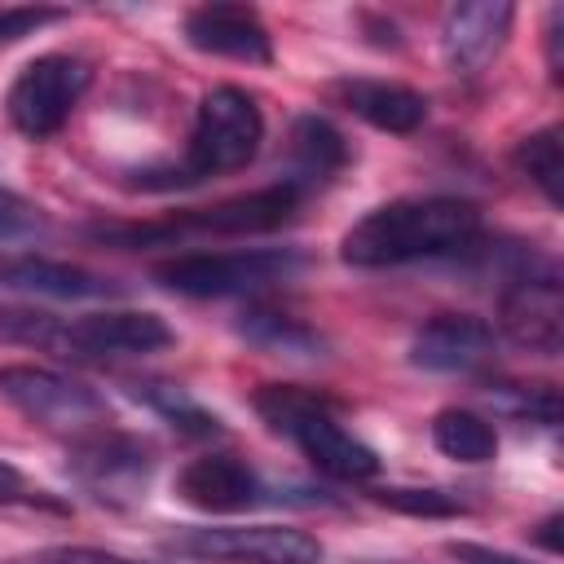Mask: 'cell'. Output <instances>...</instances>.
Segmentation results:
<instances>
[{"instance_id":"13","label":"cell","mask_w":564,"mask_h":564,"mask_svg":"<svg viewBox=\"0 0 564 564\" xmlns=\"http://www.w3.org/2000/svg\"><path fill=\"white\" fill-rule=\"evenodd\" d=\"M176 494L198 511L234 516V511H251L264 502V480L238 454H203V458H189L181 467Z\"/></svg>"},{"instance_id":"19","label":"cell","mask_w":564,"mask_h":564,"mask_svg":"<svg viewBox=\"0 0 564 564\" xmlns=\"http://www.w3.org/2000/svg\"><path fill=\"white\" fill-rule=\"evenodd\" d=\"M238 335L269 352V357H291V361H317L326 357V339L295 313L278 308V304H247L238 317Z\"/></svg>"},{"instance_id":"30","label":"cell","mask_w":564,"mask_h":564,"mask_svg":"<svg viewBox=\"0 0 564 564\" xmlns=\"http://www.w3.org/2000/svg\"><path fill=\"white\" fill-rule=\"evenodd\" d=\"M22 489H26L22 471H18L13 463H4V458H0V498H18Z\"/></svg>"},{"instance_id":"1","label":"cell","mask_w":564,"mask_h":564,"mask_svg":"<svg viewBox=\"0 0 564 564\" xmlns=\"http://www.w3.org/2000/svg\"><path fill=\"white\" fill-rule=\"evenodd\" d=\"M480 212L467 198H392L366 212L339 242V260L352 269H392L436 256H458L476 247Z\"/></svg>"},{"instance_id":"16","label":"cell","mask_w":564,"mask_h":564,"mask_svg":"<svg viewBox=\"0 0 564 564\" xmlns=\"http://www.w3.org/2000/svg\"><path fill=\"white\" fill-rule=\"evenodd\" d=\"M330 97L344 110H352L357 119H366L370 128L397 132V137L423 128V119H427V97L419 88H405L392 79H335Z\"/></svg>"},{"instance_id":"14","label":"cell","mask_w":564,"mask_h":564,"mask_svg":"<svg viewBox=\"0 0 564 564\" xmlns=\"http://www.w3.org/2000/svg\"><path fill=\"white\" fill-rule=\"evenodd\" d=\"M516 22V4L507 0H476V4H454L441 26V48L454 75H476L494 62V53L507 44Z\"/></svg>"},{"instance_id":"4","label":"cell","mask_w":564,"mask_h":564,"mask_svg":"<svg viewBox=\"0 0 564 564\" xmlns=\"http://www.w3.org/2000/svg\"><path fill=\"white\" fill-rule=\"evenodd\" d=\"M0 335L40 344V348L75 357V361L150 357V352L172 348V339H176L172 326L145 308H101V313H84L75 322H62L53 313H0Z\"/></svg>"},{"instance_id":"10","label":"cell","mask_w":564,"mask_h":564,"mask_svg":"<svg viewBox=\"0 0 564 564\" xmlns=\"http://www.w3.org/2000/svg\"><path fill=\"white\" fill-rule=\"evenodd\" d=\"M70 471L93 498H101L110 507H128V502L145 498V485L154 476V454L132 432H119L115 423H106V427L70 441Z\"/></svg>"},{"instance_id":"9","label":"cell","mask_w":564,"mask_h":564,"mask_svg":"<svg viewBox=\"0 0 564 564\" xmlns=\"http://www.w3.org/2000/svg\"><path fill=\"white\" fill-rule=\"evenodd\" d=\"M93 84V66L75 53H44L18 70L4 93V115L26 141H48L62 132L70 110L79 106L84 88Z\"/></svg>"},{"instance_id":"23","label":"cell","mask_w":564,"mask_h":564,"mask_svg":"<svg viewBox=\"0 0 564 564\" xmlns=\"http://www.w3.org/2000/svg\"><path fill=\"white\" fill-rule=\"evenodd\" d=\"M485 392H489L494 410H502L511 419H529V423H542V427L560 423V392H555V383H489Z\"/></svg>"},{"instance_id":"7","label":"cell","mask_w":564,"mask_h":564,"mask_svg":"<svg viewBox=\"0 0 564 564\" xmlns=\"http://www.w3.org/2000/svg\"><path fill=\"white\" fill-rule=\"evenodd\" d=\"M0 397L35 427L79 441L110 423V405L88 383L44 370V366H4L0 370Z\"/></svg>"},{"instance_id":"24","label":"cell","mask_w":564,"mask_h":564,"mask_svg":"<svg viewBox=\"0 0 564 564\" xmlns=\"http://www.w3.org/2000/svg\"><path fill=\"white\" fill-rule=\"evenodd\" d=\"M370 498L379 507H392V511H405V516H427V520L463 516L467 511V498L454 494V489H405V485H388V489H375Z\"/></svg>"},{"instance_id":"29","label":"cell","mask_w":564,"mask_h":564,"mask_svg":"<svg viewBox=\"0 0 564 564\" xmlns=\"http://www.w3.org/2000/svg\"><path fill=\"white\" fill-rule=\"evenodd\" d=\"M560 35H564V9H551V18H546V66H551V79L564 75V48H560Z\"/></svg>"},{"instance_id":"21","label":"cell","mask_w":564,"mask_h":564,"mask_svg":"<svg viewBox=\"0 0 564 564\" xmlns=\"http://www.w3.org/2000/svg\"><path fill=\"white\" fill-rule=\"evenodd\" d=\"M432 445L454 463H489L498 454V432L485 414L463 410V405H445L432 419Z\"/></svg>"},{"instance_id":"3","label":"cell","mask_w":564,"mask_h":564,"mask_svg":"<svg viewBox=\"0 0 564 564\" xmlns=\"http://www.w3.org/2000/svg\"><path fill=\"white\" fill-rule=\"evenodd\" d=\"M260 141H264V115H260L256 97L234 84H220L198 101L194 132L185 141L181 163L145 167V172H137L141 176L137 185L141 189H181V185H198L207 176L238 172L260 154Z\"/></svg>"},{"instance_id":"18","label":"cell","mask_w":564,"mask_h":564,"mask_svg":"<svg viewBox=\"0 0 564 564\" xmlns=\"http://www.w3.org/2000/svg\"><path fill=\"white\" fill-rule=\"evenodd\" d=\"M348 159H352L348 137H344L330 119H322V115H300L295 128H291V172H286L282 181H291V185H300L304 194H313V189L330 185V176L344 172Z\"/></svg>"},{"instance_id":"12","label":"cell","mask_w":564,"mask_h":564,"mask_svg":"<svg viewBox=\"0 0 564 564\" xmlns=\"http://www.w3.org/2000/svg\"><path fill=\"white\" fill-rule=\"evenodd\" d=\"M498 357V335L485 317L436 313L410 339V361L432 375H485Z\"/></svg>"},{"instance_id":"11","label":"cell","mask_w":564,"mask_h":564,"mask_svg":"<svg viewBox=\"0 0 564 564\" xmlns=\"http://www.w3.org/2000/svg\"><path fill=\"white\" fill-rule=\"evenodd\" d=\"M498 326L502 335L538 357H560L564 352V291L560 273L551 264L533 269L529 260L507 278L502 300H498Z\"/></svg>"},{"instance_id":"6","label":"cell","mask_w":564,"mask_h":564,"mask_svg":"<svg viewBox=\"0 0 564 564\" xmlns=\"http://www.w3.org/2000/svg\"><path fill=\"white\" fill-rule=\"evenodd\" d=\"M295 247H251V251H189L154 269V278L189 300H225L278 286L300 273Z\"/></svg>"},{"instance_id":"31","label":"cell","mask_w":564,"mask_h":564,"mask_svg":"<svg viewBox=\"0 0 564 564\" xmlns=\"http://www.w3.org/2000/svg\"><path fill=\"white\" fill-rule=\"evenodd\" d=\"M555 529H560V516H551L546 524H538V542H542L546 551H555V546H560V542H555Z\"/></svg>"},{"instance_id":"20","label":"cell","mask_w":564,"mask_h":564,"mask_svg":"<svg viewBox=\"0 0 564 564\" xmlns=\"http://www.w3.org/2000/svg\"><path fill=\"white\" fill-rule=\"evenodd\" d=\"M137 401H145L163 423H172L181 436H194V441H216L225 436V423L220 414H212L198 397H189L181 383H167V379H145L132 388Z\"/></svg>"},{"instance_id":"22","label":"cell","mask_w":564,"mask_h":564,"mask_svg":"<svg viewBox=\"0 0 564 564\" xmlns=\"http://www.w3.org/2000/svg\"><path fill=\"white\" fill-rule=\"evenodd\" d=\"M511 159H516V167L546 194L551 207L564 203V145H560V128H555V123L529 132V137L516 145Z\"/></svg>"},{"instance_id":"27","label":"cell","mask_w":564,"mask_h":564,"mask_svg":"<svg viewBox=\"0 0 564 564\" xmlns=\"http://www.w3.org/2000/svg\"><path fill=\"white\" fill-rule=\"evenodd\" d=\"M57 18H62V9H0V44H13Z\"/></svg>"},{"instance_id":"2","label":"cell","mask_w":564,"mask_h":564,"mask_svg":"<svg viewBox=\"0 0 564 564\" xmlns=\"http://www.w3.org/2000/svg\"><path fill=\"white\" fill-rule=\"evenodd\" d=\"M256 414L286 441L300 445V454L330 480H375L379 476V454L339 423V401L322 388H300V383H264L251 397Z\"/></svg>"},{"instance_id":"28","label":"cell","mask_w":564,"mask_h":564,"mask_svg":"<svg viewBox=\"0 0 564 564\" xmlns=\"http://www.w3.org/2000/svg\"><path fill=\"white\" fill-rule=\"evenodd\" d=\"M445 555L458 564H524L520 555H507V551H494L480 542H445Z\"/></svg>"},{"instance_id":"26","label":"cell","mask_w":564,"mask_h":564,"mask_svg":"<svg viewBox=\"0 0 564 564\" xmlns=\"http://www.w3.org/2000/svg\"><path fill=\"white\" fill-rule=\"evenodd\" d=\"M31 564H154V560H137V555L106 551V546H48Z\"/></svg>"},{"instance_id":"15","label":"cell","mask_w":564,"mask_h":564,"mask_svg":"<svg viewBox=\"0 0 564 564\" xmlns=\"http://www.w3.org/2000/svg\"><path fill=\"white\" fill-rule=\"evenodd\" d=\"M185 40L198 53L234 62H269L273 35L251 4H198L185 13Z\"/></svg>"},{"instance_id":"5","label":"cell","mask_w":564,"mask_h":564,"mask_svg":"<svg viewBox=\"0 0 564 564\" xmlns=\"http://www.w3.org/2000/svg\"><path fill=\"white\" fill-rule=\"evenodd\" d=\"M304 189L291 181H273L264 189L251 194H234L220 198L212 207H189L176 212L167 220H145V225H93L88 238L106 242V247H123V251H141V247H172L189 234H220V238H238V234H273L282 225H291L304 207Z\"/></svg>"},{"instance_id":"8","label":"cell","mask_w":564,"mask_h":564,"mask_svg":"<svg viewBox=\"0 0 564 564\" xmlns=\"http://www.w3.org/2000/svg\"><path fill=\"white\" fill-rule=\"evenodd\" d=\"M167 551L203 564H322V542L291 524H194L167 533Z\"/></svg>"},{"instance_id":"25","label":"cell","mask_w":564,"mask_h":564,"mask_svg":"<svg viewBox=\"0 0 564 564\" xmlns=\"http://www.w3.org/2000/svg\"><path fill=\"white\" fill-rule=\"evenodd\" d=\"M35 229H44V216L35 203H26L22 194L13 189H0V242H18V238H31Z\"/></svg>"},{"instance_id":"17","label":"cell","mask_w":564,"mask_h":564,"mask_svg":"<svg viewBox=\"0 0 564 564\" xmlns=\"http://www.w3.org/2000/svg\"><path fill=\"white\" fill-rule=\"evenodd\" d=\"M0 286L26 291V295H48V300H101L115 295L119 286L93 269L48 260V256H4L0 260Z\"/></svg>"}]
</instances>
